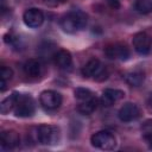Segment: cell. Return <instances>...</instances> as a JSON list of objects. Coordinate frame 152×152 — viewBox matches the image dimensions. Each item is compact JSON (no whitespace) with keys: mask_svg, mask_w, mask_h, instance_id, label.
Instances as JSON below:
<instances>
[{"mask_svg":"<svg viewBox=\"0 0 152 152\" xmlns=\"http://www.w3.org/2000/svg\"><path fill=\"white\" fill-rule=\"evenodd\" d=\"M87 26V15L82 11H71L61 20V27L66 33H76Z\"/></svg>","mask_w":152,"mask_h":152,"instance_id":"obj_1","label":"cell"},{"mask_svg":"<svg viewBox=\"0 0 152 152\" xmlns=\"http://www.w3.org/2000/svg\"><path fill=\"white\" fill-rule=\"evenodd\" d=\"M61 138V131L53 125H40L36 129V139L42 145H56Z\"/></svg>","mask_w":152,"mask_h":152,"instance_id":"obj_2","label":"cell"},{"mask_svg":"<svg viewBox=\"0 0 152 152\" xmlns=\"http://www.w3.org/2000/svg\"><path fill=\"white\" fill-rule=\"evenodd\" d=\"M82 75L87 78H93L97 82H102L104 80H107L108 77V71L107 69L102 65V63L96 59V58H91L89 59L82 68L81 70Z\"/></svg>","mask_w":152,"mask_h":152,"instance_id":"obj_3","label":"cell"},{"mask_svg":"<svg viewBox=\"0 0 152 152\" xmlns=\"http://www.w3.org/2000/svg\"><path fill=\"white\" fill-rule=\"evenodd\" d=\"M90 142L94 147L103 150V151L114 150L116 146L115 137L108 131H100V132L94 133L90 138Z\"/></svg>","mask_w":152,"mask_h":152,"instance_id":"obj_4","label":"cell"},{"mask_svg":"<svg viewBox=\"0 0 152 152\" xmlns=\"http://www.w3.org/2000/svg\"><path fill=\"white\" fill-rule=\"evenodd\" d=\"M34 109H36V106H34L33 99L30 95L20 94L13 110H14V114L19 118H28L33 115Z\"/></svg>","mask_w":152,"mask_h":152,"instance_id":"obj_5","label":"cell"},{"mask_svg":"<svg viewBox=\"0 0 152 152\" xmlns=\"http://www.w3.org/2000/svg\"><path fill=\"white\" fill-rule=\"evenodd\" d=\"M132 44L138 53L147 55L152 49V37L146 32H138L133 36Z\"/></svg>","mask_w":152,"mask_h":152,"instance_id":"obj_6","label":"cell"},{"mask_svg":"<svg viewBox=\"0 0 152 152\" xmlns=\"http://www.w3.org/2000/svg\"><path fill=\"white\" fill-rule=\"evenodd\" d=\"M39 100H40V103L44 108L46 109H50V110H53V109H57L58 107H61L62 104V95L55 90H44L40 93V96H39Z\"/></svg>","mask_w":152,"mask_h":152,"instance_id":"obj_7","label":"cell"},{"mask_svg":"<svg viewBox=\"0 0 152 152\" xmlns=\"http://www.w3.org/2000/svg\"><path fill=\"white\" fill-rule=\"evenodd\" d=\"M104 55L110 59H119V61H126L128 59L131 52L129 49L125 44L115 43L107 45L104 49Z\"/></svg>","mask_w":152,"mask_h":152,"instance_id":"obj_8","label":"cell"},{"mask_svg":"<svg viewBox=\"0 0 152 152\" xmlns=\"http://www.w3.org/2000/svg\"><path fill=\"white\" fill-rule=\"evenodd\" d=\"M141 115V112H140V108L134 104V103H131V102H127L125 103L118 112V116L119 119L122 121V122H131V121H134L137 119H139Z\"/></svg>","mask_w":152,"mask_h":152,"instance_id":"obj_9","label":"cell"},{"mask_svg":"<svg viewBox=\"0 0 152 152\" xmlns=\"http://www.w3.org/2000/svg\"><path fill=\"white\" fill-rule=\"evenodd\" d=\"M23 20H24L26 26H28L31 28H37L43 24L44 14H43V12L40 10L32 7V8H28V10H26L24 12Z\"/></svg>","mask_w":152,"mask_h":152,"instance_id":"obj_10","label":"cell"},{"mask_svg":"<svg viewBox=\"0 0 152 152\" xmlns=\"http://www.w3.org/2000/svg\"><path fill=\"white\" fill-rule=\"evenodd\" d=\"M20 142V137L15 131H4L0 137L1 150H12L17 147Z\"/></svg>","mask_w":152,"mask_h":152,"instance_id":"obj_11","label":"cell"},{"mask_svg":"<svg viewBox=\"0 0 152 152\" xmlns=\"http://www.w3.org/2000/svg\"><path fill=\"white\" fill-rule=\"evenodd\" d=\"M125 96V93L120 89H113V88H107L103 90L102 95H101V103L103 106H113L115 102L120 101L122 97Z\"/></svg>","mask_w":152,"mask_h":152,"instance_id":"obj_12","label":"cell"},{"mask_svg":"<svg viewBox=\"0 0 152 152\" xmlns=\"http://www.w3.org/2000/svg\"><path fill=\"white\" fill-rule=\"evenodd\" d=\"M53 62L55 64L62 69V70H66L70 69L72 65V57L71 53L68 50H58L57 52L53 53Z\"/></svg>","mask_w":152,"mask_h":152,"instance_id":"obj_13","label":"cell"},{"mask_svg":"<svg viewBox=\"0 0 152 152\" xmlns=\"http://www.w3.org/2000/svg\"><path fill=\"white\" fill-rule=\"evenodd\" d=\"M24 71L30 77H38L42 72V64L38 59L31 58L25 62L24 64Z\"/></svg>","mask_w":152,"mask_h":152,"instance_id":"obj_14","label":"cell"},{"mask_svg":"<svg viewBox=\"0 0 152 152\" xmlns=\"http://www.w3.org/2000/svg\"><path fill=\"white\" fill-rule=\"evenodd\" d=\"M19 96H20V94L17 93V91H14L10 96L5 97L1 101V103H0V112H1V114H7V113H10V110L14 109Z\"/></svg>","mask_w":152,"mask_h":152,"instance_id":"obj_15","label":"cell"},{"mask_svg":"<svg viewBox=\"0 0 152 152\" xmlns=\"http://www.w3.org/2000/svg\"><path fill=\"white\" fill-rule=\"evenodd\" d=\"M144 80H145V74L139 70L131 71L125 75V81L132 87H139L140 84H142Z\"/></svg>","mask_w":152,"mask_h":152,"instance_id":"obj_16","label":"cell"},{"mask_svg":"<svg viewBox=\"0 0 152 152\" xmlns=\"http://www.w3.org/2000/svg\"><path fill=\"white\" fill-rule=\"evenodd\" d=\"M97 107V99L96 97H93L90 100H87V101H81L77 109L81 114H84V115H89L91 114Z\"/></svg>","mask_w":152,"mask_h":152,"instance_id":"obj_17","label":"cell"},{"mask_svg":"<svg viewBox=\"0 0 152 152\" xmlns=\"http://www.w3.org/2000/svg\"><path fill=\"white\" fill-rule=\"evenodd\" d=\"M13 77V70L6 65L1 66L0 70V90L4 91L6 89V84L8 81H11Z\"/></svg>","mask_w":152,"mask_h":152,"instance_id":"obj_18","label":"cell"},{"mask_svg":"<svg viewBox=\"0 0 152 152\" xmlns=\"http://www.w3.org/2000/svg\"><path fill=\"white\" fill-rule=\"evenodd\" d=\"M134 7L139 13L147 14L152 12V0H137Z\"/></svg>","mask_w":152,"mask_h":152,"instance_id":"obj_19","label":"cell"},{"mask_svg":"<svg viewBox=\"0 0 152 152\" xmlns=\"http://www.w3.org/2000/svg\"><path fill=\"white\" fill-rule=\"evenodd\" d=\"M75 97L81 102V101H87V100H90L94 96V94L87 89V88H76L75 89Z\"/></svg>","mask_w":152,"mask_h":152,"instance_id":"obj_20","label":"cell"},{"mask_svg":"<svg viewBox=\"0 0 152 152\" xmlns=\"http://www.w3.org/2000/svg\"><path fill=\"white\" fill-rule=\"evenodd\" d=\"M142 134L150 147H152V121H146L142 126Z\"/></svg>","mask_w":152,"mask_h":152,"instance_id":"obj_21","label":"cell"},{"mask_svg":"<svg viewBox=\"0 0 152 152\" xmlns=\"http://www.w3.org/2000/svg\"><path fill=\"white\" fill-rule=\"evenodd\" d=\"M66 0H43L44 5L49 6V7H56V6H59L62 4H64Z\"/></svg>","mask_w":152,"mask_h":152,"instance_id":"obj_22","label":"cell"},{"mask_svg":"<svg viewBox=\"0 0 152 152\" xmlns=\"http://www.w3.org/2000/svg\"><path fill=\"white\" fill-rule=\"evenodd\" d=\"M106 1H107V4L109 5L110 8H113V10L120 8V0H106Z\"/></svg>","mask_w":152,"mask_h":152,"instance_id":"obj_23","label":"cell"},{"mask_svg":"<svg viewBox=\"0 0 152 152\" xmlns=\"http://www.w3.org/2000/svg\"><path fill=\"white\" fill-rule=\"evenodd\" d=\"M4 40H5V43H7V44H12L13 42H14V37L12 36V34H5L4 36Z\"/></svg>","mask_w":152,"mask_h":152,"instance_id":"obj_24","label":"cell"},{"mask_svg":"<svg viewBox=\"0 0 152 152\" xmlns=\"http://www.w3.org/2000/svg\"><path fill=\"white\" fill-rule=\"evenodd\" d=\"M147 107H148V109L152 112V94L150 95V97H148V100H147Z\"/></svg>","mask_w":152,"mask_h":152,"instance_id":"obj_25","label":"cell"}]
</instances>
